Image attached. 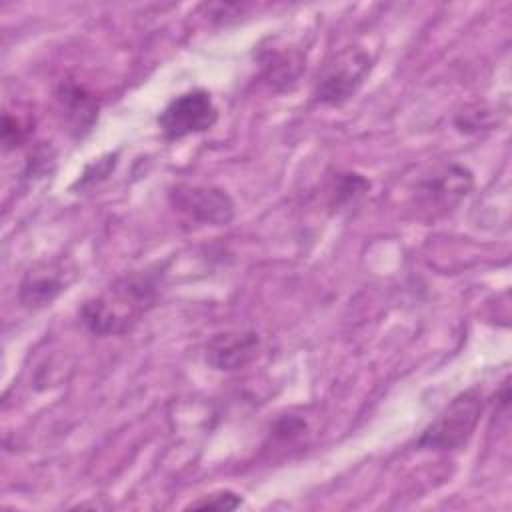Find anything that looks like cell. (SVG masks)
Masks as SVG:
<instances>
[{
  "instance_id": "cell-9",
  "label": "cell",
  "mask_w": 512,
  "mask_h": 512,
  "mask_svg": "<svg viewBox=\"0 0 512 512\" xmlns=\"http://www.w3.org/2000/svg\"><path fill=\"white\" fill-rule=\"evenodd\" d=\"M258 346L254 332L216 334L206 346V362L216 370H238L256 358Z\"/></svg>"
},
{
  "instance_id": "cell-4",
  "label": "cell",
  "mask_w": 512,
  "mask_h": 512,
  "mask_svg": "<svg viewBox=\"0 0 512 512\" xmlns=\"http://www.w3.org/2000/svg\"><path fill=\"white\" fill-rule=\"evenodd\" d=\"M218 120V108L206 90H188L172 98L158 116V128L170 142L210 130Z\"/></svg>"
},
{
  "instance_id": "cell-11",
  "label": "cell",
  "mask_w": 512,
  "mask_h": 512,
  "mask_svg": "<svg viewBox=\"0 0 512 512\" xmlns=\"http://www.w3.org/2000/svg\"><path fill=\"white\" fill-rule=\"evenodd\" d=\"M370 182L360 174H338L332 188H330V204L332 206H344L348 202L358 200L364 192H368Z\"/></svg>"
},
{
  "instance_id": "cell-6",
  "label": "cell",
  "mask_w": 512,
  "mask_h": 512,
  "mask_svg": "<svg viewBox=\"0 0 512 512\" xmlns=\"http://www.w3.org/2000/svg\"><path fill=\"white\" fill-rule=\"evenodd\" d=\"M472 188V174L460 164H444L416 184V204L432 214L450 212Z\"/></svg>"
},
{
  "instance_id": "cell-1",
  "label": "cell",
  "mask_w": 512,
  "mask_h": 512,
  "mask_svg": "<svg viewBox=\"0 0 512 512\" xmlns=\"http://www.w3.org/2000/svg\"><path fill=\"white\" fill-rule=\"evenodd\" d=\"M158 286V272L140 270L124 274L102 294L86 300L80 308V318L84 326L98 336L124 334L154 306Z\"/></svg>"
},
{
  "instance_id": "cell-8",
  "label": "cell",
  "mask_w": 512,
  "mask_h": 512,
  "mask_svg": "<svg viewBox=\"0 0 512 512\" xmlns=\"http://www.w3.org/2000/svg\"><path fill=\"white\" fill-rule=\"evenodd\" d=\"M70 270L64 262H36L20 282V302L26 308H44L52 304L62 290H66Z\"/></svg>"
},
{
  "instance_id": "cell-2",
  "label": "cell",
  "mask_w": 512,
  "mask_h": 512,
  "mask_svg": "<svg viewBox=\"0 0 512 512\" xmlns=\"http://www.w3.org/2000/svg\"><path fill=\"white\" fill-rule=\"evenodd\" d=\"M372 70V56L360 46H344L320 66L312 96L320 104L338 106L352 98Z\"/></svg>"
},
{
  "instance_id": "cell-12",
  "label": "cell",
  "mask_w": 512,
  "mask_h": 512,
  "mask_svg": "<svg viewBox=\"0 0 512 512\" xmlns=\"http://www.w3.org/2000/svg\"><path fill=\"white\" fill-rule=\"evenodd\" d=\"M30 136V124H26L24 120L4 114V124H2V144L4 150H14L20 144H24Z\"/></svg>"
},
{
  "instance_id": "cell-3",
  "label": "cell",
  "mask_w": 512,
  "mask_h": 512,
  "mask_svg": "<svg viewBox=\"0 0 512 512\" xmlns=\"http://www.w3.org/2000/svg\"><path fill=\"white\" fill-rule=\"evenodd\" d=\"M484 408L482 392L470 388L454 396L424 428L418 446L426 450H454L468 442Z\"/></svg>"
},
{
  "instance_id": "cell-7",
  "label": "cell",
  "mask_w": 512,
  "mask_h": 512,
  "mask_svg": "<svg viewBox=\"0 0 512 512\" xmlns=\"http://www.w3.org/2000/svg\"><path fill=\"white\" fill-rule=\"evenodd\" d=\"M54 106L60 124L74 138L88 134L98 120L96 96L76 82H62L54 90Z\"/></svg>"
},
{
  "instance_id": "cell-5",
  "label": "cell",
  "mask_w": 512,
  "mask_h": 512,
  "mask_svg": "<svg viewBox=\"0 0 512 512\" xmlns=\"http://www.w3.org/2000/svg\"><path fill=\"white\" fill-rule=\"evenodd\" d=\"M168 196L174 210L188 222L202 226H226L234 218V202L220 188L176 184L170 188Z\"/></svg>"
},
{
  "instance_id": "cell-10",
  "label": "cell",
  "mask_w": 512,
  "mask_h": 512,
  "mask_svg": "<svg viewBox=\"0 0 512 512\" xmlns=\"http://www.w3.org/2000/svg\"><path fill=\"white\" fill-rule=\"evenodd\" d=\"M262 64V76L274 90H286L292 88L302 70H304V54L298 48H276L266 50L260 58Z\"/></svg>"
},
{
  "instance_id": "cell-13",
  "label": "cell",
  "mask_w": 512,
  "mask_h": 512,
  "mask_svg": "<svg viewBox=\"0 0 512 512\" xmlns=\"http://www.w3.org/2000/svg\"><path fill=\"white\" fill-rule=\"evenodd\" d=\"M242 504V498L230 490H220L214 494H206L200 500L188 504V508H214V510H234Z\"/></svg>"
}]
</instances>
